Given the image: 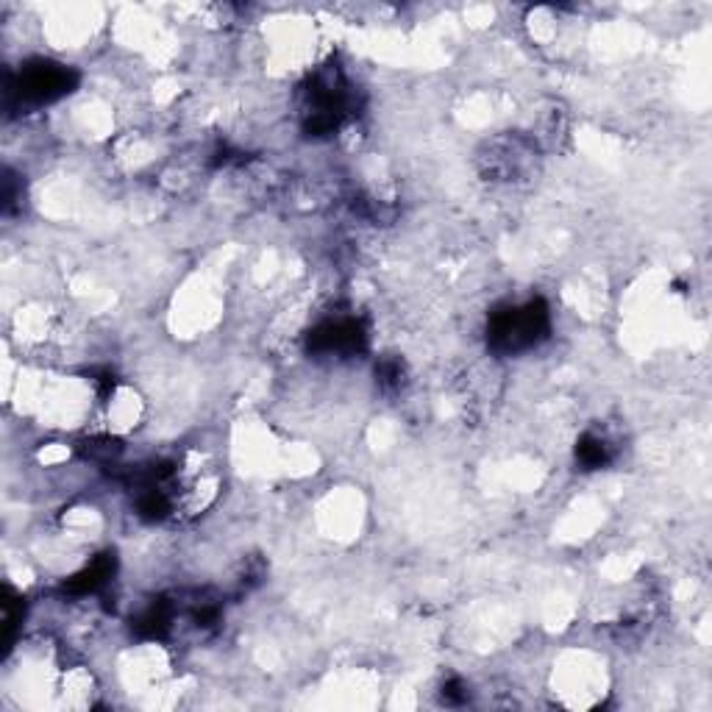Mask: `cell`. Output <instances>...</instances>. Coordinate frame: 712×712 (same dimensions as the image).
Returning <instances> with one entry per match:
<instances>
[{
    "label": "cell",
    "instance_id": "obj_1",
    "mask_svg": "<svg viewBox=\"0 0 712 712\" xmlns=\"http://www.w3.org/2000/svg\"><path fill=\"white\" fill-rule=\"evenodd\" d=\"M551 329V314L543 301H529L524 307H507L493 312L487 340L496 351L518 353L529 351L537 342L546 340Z\"/></svg>",
    "mask_w": 712,
    "mask_h": 712
},
{
    "label": "cell",
    "instance_id": "obj_2",
    "mask_svg": "<svg viewBox=\"0 0 712 712\" xmlns=\"http://www.w3.org/2000/svg\"><path fill=\"white\" fill-rule=\"evenodd\" d=\"M79 75L70 68L56 62H29L23 70H20L18 79V95L29 103H51L59 101V97L68 95L75 86Z\"/></svg>",
    "mask_w": 712,
    "mask_h": 712
},
{
    "label": "cell",
    "instance_id": "obj_3",
    "mask_svg": "<svg viewBox=\"0 0 712 712\" xmlns=\"http://www.w3.org/2000/svg\"><path fill=\"white\" fill-rule=\"evenodd\" d=\"M362 348H365V329L357 318L326 320L309 334V351L326 353V357L331 353L348 357V353H360Z\"/></svg>",
    "mask_w": 712,
    "mask_h": 712
},
{
    "label": "cell",
    "instance_id": "obj_4",
    "mask_svg": "<svg viewBox=\"0 0 712 712\" xmlns=\"http://www.w3.org/2000/svg\"><path fill=\"white\" fill-rule=\"evenodd\" d=\"M114 565H117L114 563V554H101V557H95L90 565H84L79 574L64 581V592H70V596H90V592H97L114 576Z\"/></svg>",
    "mask_w": 712,
    "mask_h": 712
},
{
    "label": "cell",
    "instance_id": "obj_5",
    "mask_svg": "<svg viewBox=\"0 0 712 712\" xmlns=\"http://www.w3.org/2000/svg\"><path fill=\"white\" fill-rule=\"evenodd\" d=\"M610 445H607L605 437L599 434H585V437L576 443V460L587 467V471H596V467H605L610 462Z\"/></svg>",
    "mask_w": 712,
    "mask_h": 712
},
{
    "label": "cell",
    "instance_id": "obj_6",
    "mask_svg": "<svg viewBox=\"0 0 712 712\" xmlns=\"http://www.w3.org/2000/svg\"><path fill=\"white\" fill-rule=\"evenodd\" d=\"M443 699L448 701V704H462V701L467 699L465 684H462L460 679H451V682H445V688H443Z\"/></svg>",
    "mask_w": 712,
    "mask_h": 712
}]
</instances>
